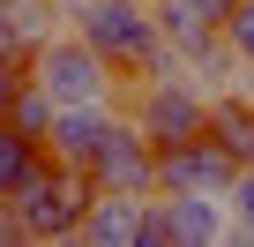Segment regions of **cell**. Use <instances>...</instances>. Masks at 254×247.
<instances>
[{
    "label": "cell",
    "instance_id": "cell-11",
    "mask_svg": "<svg viewBox=\"0 0 254 247\" xmlns=\"http://www.w3.org/2000/svg\"><path fill=\"white\" fill-rule=\"evenodd\" d=\"M209 135H217L239 165H254V97H247V90H217V97H209Z\"/></svg>",
    "mask_w": 254,
    "mask_h": 247
},
{
    "label": "cell",
    "instance_id": "cell-7",
    "mask_svg": "<svg viewBox=\"0 0 254 247\" xmlns=\"http://www.w3.org/2000/svg\"><path fill=\"white\" fill-rule=\"evenodd\" d=\"M112 112H120V105H60V112H53V135H45V150L90 172V158H97V143L112 135Z\"/></svg>",
    "mask_w": 254,
    "mask_h": 247
},
{
    "label": "cell",
    "instance_id": "cell-4",
    "mask_svg": "<svg viewBox=\"0 0 254 247\" xmlns=\"http://www.w3.org/2000/svg\"><path fill=\"white\" fill-rule=\"evenodd\" d=\"M127 120L165 150V143H187V135H209V90L187 82L180 68H157V75H135V97H127Z\"/></svg>",
    "mask_w": 254,
    "mask_h": 247
},
{
    "label": "cell",
    "instance_id": "cell-16",
    "mask_svg": "<svg viewBox=\"0 0 254 247\" xmlns=\"http://www.w3.org/2000/svg\"><path fill=\"white\" fill-rule=\"evenodd\" d=\"M23 82H30V60H15V53H0V120L15 112V97H23Z\"/></svg>",
    "mask_w": 254,
    "mask_h": 247
},
{
    "label": "cell",
    "instance_id": "cell-13",
    "mask_svg": "<svg viewBox=\"0 0 254 247\" xmlns=\"http://www.w3.org/2000/svg\"><path fill=\"white\" fill-rule=\"evenodd\" d=\"M53 112H60V97H53V90H45V82H38V75H30V82H23V97H15V112H8V120H15V128H23V135H38V143H45V135H53Z\"/></svg>",
    "mask_w": 254,
    "mask_h": 247
},
{
    "label": "cell",
    "instance_id": "cell-9",
    "mask_svg": "<svg viewBox=\"0 0 254 247\" xmlns=\"http://www.w3.org/2000/svg\"><path fill=\"white\" fill-rule=\"evenodd\" d=\"M165 202H172L180 247H217V240L239 232V225H232V195H165Z\"/></svg>",
    "mask_w": 254,
    "mask_h": 247
},
{
    "label": "cell",
    "instance_id": "cell-14",
    "mask_svg": "<svg viewBox=\"0 0 254 247\" xmlns=\"http://www.w3.org/2000/svg\"><path fill=\"white\" fill-rule=\"evenodd\" d=\"M224 38H232V53L254 68V0H239V8L224 15Z\"/></svg>",
    "mask_w": 254,
    "mask_h": 247
},
{
    "label": "cell",
    "instance_id": "cell-15",
    "mask_svg": "<svg viewBox=\"0 0 254 247\" xmlns=\"http://www.w3.org/2000/svg\"><path fill=\"white\" fill-rule=\"evenodd\" d=\"M232 225H239V240H254V165H239V180H232Z\"/></svg>",
    "mask_w": 254,
    "mask_h": 247
},
{
    "label": "cell",
    "instance_id": "cell-18",
    "mask_svg": "<svg viewBox=\"0 0 254 247\" xmlns=\"http://www.w3.org/2000/svg\"><path fill=\"white\" fill-rule=\"evenodd\" d=\"M209 8H217V15H232V8H239V0H209Z\"/></svg>",
    "mask_w": 254,
    "mask_h": 247
},
{
    "label": "cell",
    "instance_id": "cell-19",
    "mask_svg": "<svg viewBox=\"0 0 254 247\" xmlns=\"http://www.w3.org/2000/svg\"><path fill=\"white\" fill-rule=\"evenodd\" d=\"M0 8H8V0H0Z\"/></svg>",
    "mask_w": 254,
    "mask_h": 247
},
{
    "label": "cell",
    "instance_id": "cell-6",
    "mask_svg": "<svg viewBox=\"0 0 254 247\" xmlns=\"http://www.w3.org/2000/svg\"><path fill=\"white\" fill-rule=\"evenodd\" d=\"M232 180H239V158L217 135H187L157 150V195H232Z\"/></svg>",
    "mask_w": 254,
    "mask_h": 247
},
{
    "label": "cell",
    "instance_id": "cell-2",
    "mask_svg": "<svg viewBox=\"0 0 254 247\" xmlns=\"http://www.w3.org/2000/svg\"><path fill=\"white\" fill-rule=\"evenodd\" d=\"M8 202H15V217H23V240H75L82 217H90V202H97V187H90L82 165H67V158L45 150V165H38Z\"/></svg>",
    "mask_w": 254,
    "mask_h": 247
},
{
    "label": "cell",
    "instance_id": "cell-12",
    "mask_svg": "<svg viewBox=\"0 0 254 247\" xmlns=\"http://www.w3.org/2000/svg\"><path fill=\"white\" fill-rule=\"evenodd\" d=\"M38 165H45V143H38V135H23L15 120H0V195H15Z\"/></svg>",
    "mask_w": 254,
    "mask_h": 247
},
{
    "label": "cell",
    "instance_id": "cell-8",
    "mask_svg": "<svg viewBox=\"0 0 254 247\" xmlns=\"http://www.w3.org/2000/svg\"><path fill=\"white\" fill-rule=\"evenodd\" d=\"M157 30H165V60H157V68H172L180 53L209 45V38L224 30V15L209 8V0H157ZM157 68H150V75H157Z\"/></svg>",
    "mask_w": 254,
    "mask_h": 247
},
{
    "label": "cell",
    "instance_id": "cell-17",
    "mask_svg": "<svg viewBox=\"0 0 254 247\" xmlns=\"http://www.w3.org/2000/svg\"><path fill=\"white\" fill-rule=\"evenodd\" d=\"M8 240H23V217H15V202H8V195H0V247H8Z\"/></svg>",
    "mask_w": 254,
    "mask_h": 247
},
{
    "label": "cell",
    "instance_id": "cell-10",
    "mask_svg": "<svg viewBox=\"0 0 254 247\" xmlns=\"http://www.w3.org/2000/svg\"><path fill=\"white\" fill-rule=\"evenodd\" d=\"M135 217H142V195H97L75 240H90V247H135Z\"/></svg>",
    "mask_w": 254,
    "mask_h": 247
},
{
    "label": "cell",
    "instance_id": "cell-5",
    "mask_svg": "<svg viewBox=\"0 0 254 247\" xmlns=\"http://www.w3.org/2000/svg\"><path fill=\"white\" fill-rule=\"evenodd\" d=\"M90 187L97 195H157V143L127 112H112V135L90 158Z\"/></svg>",
    "mask_w": 254,
    "mask_h": 247
},
{
    "label": "cell",
    "instance_id": "cell-3",
    "mask_svg": "<svg viewBox=\"0 0 254 247\" xmlns=\"http://www.w3.org/2000/svg\"><path fill=\"white\" fill-rule=\"evenodd\" d=\"M30 75H38L60 105H112V97H120V68H112L82 30H53V38L30 53Z\"/></svg>",
    "mask_w": 254,
    "mask_h": 247
},
{
    "label": "cell",
    "instance_id": "cell-1",
    "mask_svg": "<svg viewBox=\"0 0 254 247\" xmlns=\"http://www.w3.org/2000/svg\"><path fill=\"white\" fill-rule=\"evenodd\" d=\"M67 30H82L120 75H150L165 60L157 0H67Z\"/></svg>",
    "mask_w": 254,
    "mask_h": 247
}]
</instances>
